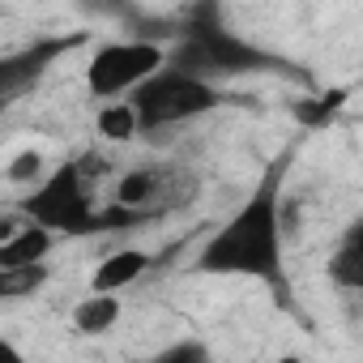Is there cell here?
<instances>
[{
	"mask_svg": "<svg viewBox=\"0 0 363 363\" xmlns=\"http://www.w3.org/2000/svg\"><path fill=\"white\" fill-rule=\"evenodd\" d=\"M141 128H137V116H133V107L128 103H107L103 111H99V137H107V141H128V137H137Z\"/></svg>",
	"mask_w": 363,
	"mask_h": 363,
	"instance_id": "obj_12",
	"label": "cell"
},
{
	"mask_svg": "<svg viewBox=\"0 0 363 363\" xmlns=\"http://www.w3.org/2000/svg\"><path fill=\"white\" fill-rule=\"evenodd\" d=\"M86 179L90 175L77 162H60L35 193L22 197L18 214L52 235H69V240L103 235V206H94V193Z\"/></svg>",
	"mask_w": 363,
	"mask_h": 363,
	"instance_id": "obj_3",
	"label": "cell"
},
{
	"mask_svg": "<svg viewBox=\"0 0 363 363\" xmlns=\"http://www.w3.org/2000/svg\"><path fill=\"white\" fill-rule=\"evenodd\" d=\"M77 43H82V35H48V39H30L18 52H0V111L18 94H30L48 77V69Z\"/></svg>",
	"mask_w": 363,
	"mask_h": 363,
	"instance_id": "obj_6",
	"label": "cell"
},
{
	"mask_svg": "<svg viewBox=\"0 0 363 363\" xmlns=\"http://www.w3.org/2000/svg\"><path fill=\"white\" fill-rule=\"evenodd\" d=\"M120 316H124L120 295H94V291H90V295L73 308V325H77V333H86V337L111 333V329L120 325Z\"/></svg>",
	"mask_w": 363,
	"mask_h": 363,
	"instance_id": "obj_10",
	"label": "cell"
},
{
	"mask_svg": "<svg viewBox=\"0 0 363 363\" xmlns=\"http://www.w3.org/2000/svg\"><path fill=\"white\" fill-rule=\"evenodd\" d=\"M167 65V48L162 43H145V39H116L103 43L90 56L86 69V86L94 99H128L141 82H150L158 69Z\"/></svg>",
	"mask_w": 363,
	"mask_h": 363,
	"instance_id": "obj_5",
	"label": "cell"
},
{
	"mask_svg": "<svg viewBox=\"0 0 363 363\" xmlns=\"http://www.w3.org/2000/svg\"><path fill=\"white\" fill-rule=\"evenodd\" d=\"M223 103H227V94L218 86L197 82L189 73H175L167 65L128 94V107L137 116V128H145V133H158V128H171V124L197 120V116H206V111H214Z\"/></svg>",
	"mask_w": 363,
	"mask_h": 363,
	"instance_id": "obj_4",
	"label": "cell"
},
{
	"mask_svg": "<svg viewBox=\"0 0 363 363\" xmlns=\"http://www.w3.org/2000/svg\"><path fill=\"white\" fill-rule=\"evenodd\" d=\"M179 43L167 52V69L175 73H189L197 82L218 86V77H244V73H282L295 77V65L248 43L244 35L227 30L218 5H193L179 13L175 22Z\"/></svg>",
	"mask_w": 363,
	"mask_h": 363,
	"instance_id": "obj_2",
	"label": "cell"
},
{
	"mask_svg": "<svg viewBox=\"0 0 363 363\" xmlns=\"http://www.w3.org/2000/svg\"><path fill=\"white\" fill-rule=\"evenodd\" d=\"M329 282L342 291H363V223H350V231L337 240L329 257Z\"/></svg>",
	"mask_w": 363,
	"mask_h": 363,
	"instance_id": "obj_9",
	"label": "cell"
},
{
	"mask_svg": "<svg viewBox=\"0 0 363 363\" xmlns=\"http://www.w3.org/2000/svg\"><path fill=\"white\" fill-rule=\"evenodd\" d=\"M39 171H43V154L26 150V154H18V158L9 162V171H5V175H9V179H35Z\"/></svg>",
	"mask_w": 363,
	"mask_h": 363,
	"instance_id": "obj_15",
	"label": "cell"
},
{
	"mask_svg": "<svg viewBox=\"0 0 363 363\" xmlns=\"http://www.w3.org/2000/svg\"><path fill=\"white\" fill-rule=\"evenodd\" d=\"M145 269H150V252H141V248L111 252V257L94 269L90 291H94V295H120V291H124V286H133Z\"/></svg>",
	"mask_w": 363,
	"mask_h": 363,
	"instance_id": "obj_8",
	"label": "cell"
},
{
	"mask_svg": "<svg viewBox=\"0 0 363 363\" xmlns=\"http://www.w3.org/2000/svg\"><path fill=\"white\" fill-rule=\"evenodd\" d=\"M48 265H30V269H0V299H30L48 286Z\"/></svg>",
	"mask_w": 363,
	"mask_h": 363,
	"instance_id": "obj_11",
	"label": "cell"
},
{
	"mask_svg": "<svg viewBox=\"0 0 363 363\" xmlns=\"http://www.w3.org/2000/svg\"><path fill=\"white\" fill-rule=\"evenodd\" d=\"M274 363H303L299 354H282V359H274Z\"/></svg>",
	"mask_w": 363,
	"mask_h": 363,
	"instance_id": "obj_18",
	"label": "cell"
},
{
	"mask_svg": "<svg viewBox=\"0 0 363 363\" xmlns=\"http://www.w3.org/2000/svg\"><path fill=\"white\" fill-rule=\"evenodd\" d=\"M150 363H210V350H206V342L184 337V342H171L167 350H158Z\"/></svg>",
	"mask_w": 363,
	"mask_h": 363,
	"instance_id": "obj_14",
	"label": "cell"
},
{
	"mask_svg": "<svg viewBox=\"0 0 363 363\" xmlns=\"http://www.w3.org/2000/svg\"><path fill=\"white\" fill-rule=\"evenodd\" d=\"M342 99H346V90H333V94L308 99V103H299V120H303V124H312V128H320V124H329V116L342 107Z\"/></svg>",
	"mask_w": 363,
	"mask_h": 363,
	"instance_id": "obj_13",
	"label": "cell"
},
{
	"mask_svg": "<svg viewBox=\"0 0 363 363\" xmlns=\"http://www.w3.org/2000/svg\"><path fill=\"white\" fill-rule=\"evenodd\" d=\"M56 248V235L35 227V223H22L18 235H9L5 244H0V269H30V265H48Z\"/></svg>",
	"mask_w": 363,
	"mask_h": 363,
	"instance_id": "obj_7",
	"label": "cell"
},
{
	"mask_svg": "<svg viewBox=\"0 0 363 363\" xmlns=\"http://www.w3.org/2000/svg\"><path fill=\"white\" fill-rule=\"evenodd\" d=\"M291 150L261 175V184L248 193V201L206 240L197 269L201 274H240L261 278L286 299V274H282V179H286Z\"/></svg>",
	"mask_w": 363,
	"mask_h": 363,
	"instance_id": "obj_1",
	"label": "cell"
},
{
	"mask_svg": "<svg viewBox=\"0 0 363 363\" xmlns=\"http://www.w3.org/2000/svg\"><path fill=\"white\" fill-rule=\"evenodd\" d=\"M0 363H26V354H22L9 337H0Z\"/></svg>",
	"mask_w": 363,
	"mask_h": 363,
	"instance_id": "obj_17",
	"label": "cell"
},
{
	"mask_svg": "<svg viewBox=\"0 0 363 363\" xmlns=\"http://www.w3.org/2000/svg\"><path fill=\"white\" fill-rule=\"evenodd\" d=\"M22 223H26L22 214H0V244H5L9 235H18V231H22Z\"/></svg>",
	"mask_w": 363,
	"mask_h": 363,
	"instance_id": "obj_16",
	"label": "cell"
}]
</instances>
